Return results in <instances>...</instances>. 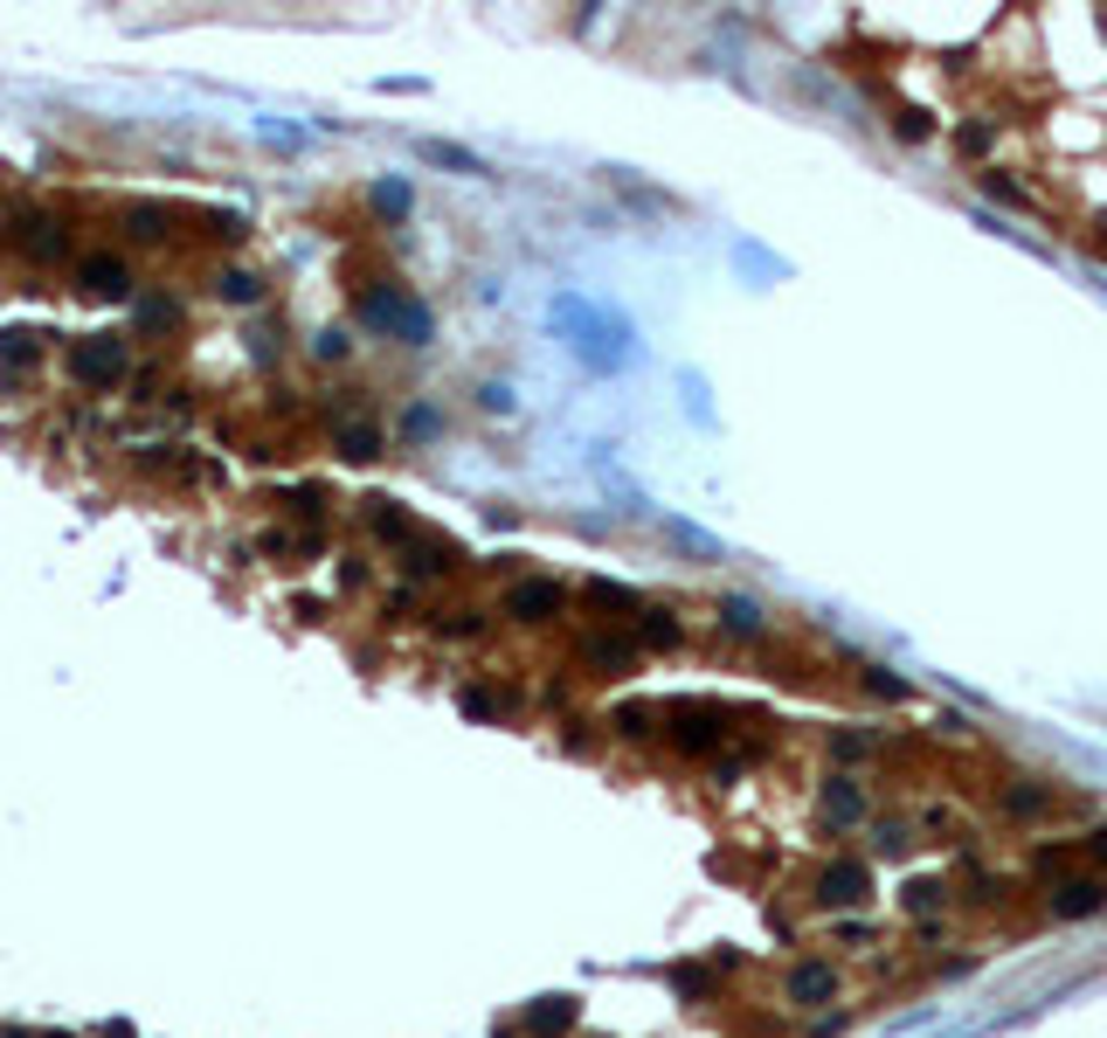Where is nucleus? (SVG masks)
Instances as JSON below:
<instances>
[{
    "mask_svg": "<svg viewBox=\"0 0 1107 1038\" xmlns=\"http://www.w3.org/2000/svg\"><path fill=\"white\" fill-rule=\"evenodd\" d=\"M866 900H872V859L838 852V859H823L817 873H810V908H823V914L866 908Z\"/></svg>",
    "mask_w": 1107,
    "mask_h": 1038,
    "instance_id": "nucleus-1",
    "label": "nucleus"
},
{
    "mask_svg": "<svg viewBox=\"0 0 1107 1038\" xmlns=\"http://www.w3.org/2000/svg\"><path fill=\"white\" fill-rule=\"evenodd\" d=\"M665 741L679 748L685 762H700V754H713L727 741V713L713 700H679V706H665Z\"/></svg>",
    "mask_w": 1107,
    "mask_h": 1038,
    "instance_id": "nucleus-2",
    "label": "nucleus"
},
{
    "mask_svg": "<svg viewBox=\"0 0 1107 1038\" xmlns=\"http://www.w3.org/2000/svg\"><path fill=\"white\" fill-rule=\"evenodd\" d=\"M361 318H367V326H388V333H402L408 347H429V333H437V318H429V305H423V298H408L402 285H388V291H367V298H361Z\"/></svg>",
    "mask_w": 1107,
    "mask_h": 1038,
    "instance_id": "nucleus-3",
    "label": "nucleus"
},
{
    "mask_svg": "<svg viewBox=\"0 0 1107 1038\" xmlns=\"http://www.w3.org/2000/svg\"><path fill=\"white\" fill-rule=\"evenodd\" d=\"M838 990H844V970L831 955H796L782 970V1004L790 1011H823V1004H838Z\"/></svg>",
    "mask_w": 1107,
    "mask_h": 1038,
    "instance_id": "nucleus-4",
    "label": "nucleus"
},
{
    "mask_svg": "<svg viewBox=\"0 0 1107 1038\" xmlns=\"http://www.w3.org/2000/svg\"><path fill=\"white\" fill-rule=\"evenodd\" d=\"M125 339L118 333H90V339H77L70 347V382H84V388H118L125 382Z\"/></svg>",
    "mask_w": 1107,
    "mask_h": 1038,
    "instance_id": "nucleus-5",
    "label": "nucleus"
},
{
    "mask_svg": "<svg viewBox=\"0 0 1107 1038\" xmlns=\"http://www.w3.org/2000/svg\"><path fill=\"white\" fill-rule=\"evenodd\" d=\"M817 810H823V824L831 830H858L872 817V789H866V776H852V768H831V776L817 783Z\"/></svg>",
    "mask_w": 1107,
    "mask_h": 1038,
    "instance_id": "nucleus-6",
    "label": "nucleus"
},
{
    "mask_svg": "<svg viewBox=\"0 0 1107 1038\" xmlns=\"http://www.w3.org/2000/svg\"><path fill=\"white\" fill-rule=\"evenodd\" d=\"M505 616L527 623V630H548V623L568 616V589L561 581H513L505 589Z\"/></svg>",
    "mask_w": 1107,
    "mask_h": 1038,
    "instance_id": "nucleus-7",
    "label": "nucleus"
},
{
    "mask_svg": "<svg viewBox=\"0 0 1107 1038\" xmlns=\"http://www.w3.org/2000/svg\"><path fill=\"white\" fill-rule=\"evenodd\" d=\"M1100 908H1107V879L1100 873H1066V879L1045 886V914L1053 921H1086Z\"/></svg>",
    "mask_w": 1107,
    "mask_h": 1038,
    "instance_id": "nucleus-8",
    "label": "nucleus"
},
{
    "mask_svg": "<svg viewBox=\"0 0 1107 1038\" xmlns=\"http://www.w3.org/2000/svg\"><path fill=\"white\" fill-rule=\"evenodd\" d=\"M8 242L22 250L28 263H55V257H70V229L63 222H49V215H22V222H8Z\"/></svg>",
    "mask_w": 1107,
    "mask_h": 1038,
    "instance_id": "nucleus-9",
    "label": "nucleus"
},
{
    "mask_svg": "<svg viewBox=\"0 0 1107 1038\" xmlns=\"http://www.w3.org/2000/svg\"><path fill=\"white\" fill-rule=\"evenodd\" d=\"M997 810H1004L1010 824H1039V817H1053V810H1059V789H1053V783L1018 776V783H1004V789H997Z\"/></svg>",
    "mask_w": 1107,
    "mask_h": 1038,
    "instance_id": "nucleus-10",
    "label": "nucleus"
},
{
    "mask_svg": "<svg viewBox=\"0 0 1107 1038\" xmlns=\"http://www.w3.org/2000/svg\"><path fill=\"white\" fill-rule=\"evenodd\" d=\"M575 1017H581L575 997H533V1004L519 1011V1031H527V1038H568Z\"/></svg>",
    "mask_w": 1107,
    "mask_h": 1038,
    "instance_id": "nucleus-11",
    "label": "nucleus"
},
{
    "mask_svg": "<svg viewBox=\"0 0 1107 1038\" xmlns=\"http://www.w3.org/2000/svg\"><path fill=\"white\" fill-rule=\"evenodd\" d=\"M402 568L416 575V581H437V575H457L464 568V547H450V540H408V554H402Z\"/></svg>",
    "mask_w": 1107,
    "mask_h": 1038,
    "instance_id": "nucleus-12",
    "label": "nucleus"
},
{
    "mask_svg": "<svg viewBox=\"0 0 1107 1038\" xmlns=\"http://www.w3.org/2000/svg\"><path fill=\"white\" fill-rule=\"evenodd\" d=\"M581 665H595L603 678H624L630 665H637V637H581Z\"/></svg>",
    "mask_w": 1107,
    "mask_h": 1038,
    "instance_id": "nucleus-13",
    "label": "nucleus"
},
{
    "mask_svg": "<svg viewBox=\"0 0 1107 1038\" xmlns=\"http://www.w3.org/2000/svg\"><path fill=\"white\" fill-rule=\"evenodd\" d=\"M942 908H948V879H934V873H914L907 886H900V914H914V921H942Z\"/></svg>",
    "mask_w": 1107,
    "mask_h": 1038,
    "instance_id": "nucleus-14",
    "label": "nucleus"
},
{
    "mask_svg": "<svg viewBox=\"0 0 1107 1038\" xmlns=\"http://www.w3.org/2000/svg\"><path fill=\"white\" fill-rule=\"evenodd\" d=\"M77 277H84V291H98V298L133 291V263H125V257H84Z\"/></svg>",
    "mask_w": 1107,
    "mask_h": 1038,
    "instance_id": "nucleus-15",
    "label": "nucleus"
},
{
    "mask_svg": "<svg viewBox=\"0 0 1107 1038\" xmlns=\"http://www.w3.org/2000/svg\"><path fill=\"white\" fill-rule=\"evenodd\" d=\"M1073 865H1080V845H1073V838H1053V845H1031V859H1024V873H1031V879H1045V886H1053V879H1066V873H1073Z\"/></svg>",
    "mask_w": 1107,
    "mask_h": 1038,
    "instance_id": "nucleus-16",
    "label": "nucleus"
},
{
    "mask_svg": "<svg viewBox=\"0 0 1107 1038\" xmlns=\"http://www.w3.org/2000/svg\"><path fill=\"white\" fill-rule=\"evenodd\" d=\"M581 602H589V610H609V623H637V610H644V596L624 589V581H589Z\"/></svg>",
    "mask_w": 1107,
    "mask_h": 1038,
    "instance_id": "nucleus-17",
    "label": "nucleus"
},
{
    "mask_svg": "<svg viewBox=\"0 0 1107 1038\" xmlns=\"http://www.w3.org/2000/svg\"><path fill=\"white\" fill-rule=\"evenodd\" d=\"M609 727L624 734V741H651V734L665 727V706H651V700H624V706L609 713Z\"/></svg>",
    "mask_w": 1107,
    "mask_h": 1038,
    "instance_id": "nucleus-18",
    "label": "nucleus"
},
{
    "mask_svg": "<svg viewBox=\"0 0 1107 1038\" xmlns=\"http://www.w3.org/2000/svg\"><path fill=\"white\" fill-rule=\"evenodd\" d=\"M679 637H685V623L671 616V610H651V602L637 610V645H644V651H671Z\"/></svg>",
    "mask_w": 1107,
    "mask_h": 1038,
    "instance_id": "nucleus-19",
    "label": "nucleus"
},
{
    "mask_svg": "<svg viewBox=\"0 0 1107 1038\" xmlns=\"http://www.w3.org/2000/svg\"><path fill=\"white\" fill-rule=\"evenodd\" d=\"M332 450L353 458V464H367V458H381V429H374V423H340V429H332Z\"/></svg>",
    "mask_w": 1107,
    "mask_h": 1038,
    "instance_id": "nucleus-20",
    "label": "nucleus"
},
{
    "mask_svg": "<svg viewBox=\"0 0 1107 1038\" xmlns=\"http://www.w3.org/2000/svg\"><path fill=\"white\" fill-rule=\"evenodd\" d=\"M367 520H374V534H381V540H395V547H402V540H416V520H408L395 499H367Z\"/></svg>",
    "mask_w": 1107,
    "mask_h": 1038,
    "instance_id": "nucleus-21",
    "label": "nucleus"
},
{
    "mask_svg": "<svg viewBox=\"0 0 1107 1038\" xmlns=\"http://www.w3.org/2000/svg\"><path fill=\"white\" fill-rule=\"evenodd\" d=\"M125 222H133V236H139V242H160L180 215H174V208H160V201H133V208H125Z\"/></svg>",
    "mask_w": 1107,
    "mask_h": 1038,
    "instance_id": "nucleus-22",
    "label": "nucleus"
},
{
    "mask_svg": "<svg viewBox=\"0 0 1107 1038\" xmlns=\"http://www.w3.org/2000/svg\"><path fill=\"white\" fill-rule=\"evenodd\" d=\"M720 616H727V630H734V637H762L768 630V610H762V602H747V596H727Z\"/></svg>",
    "mask_w": 1107,
    "mask_h": 1038,
    "instance_id": "nucleus-23",
    "label": "nucleus"
},
{
    "mask_svg": "<svg viewBox=\"0 0 1107 1038\" xmlns=\"http://www.w3.org/2000/svg\"><path fill=\"white\" fill-rule=\"evenodd\" d=\"M423 160H437V166H450V174H492L478 153H464V146H450V139H423Z\"/></svg>",
    "mask_w": 1107,
    "mask_h": 1038,
    "instance_id": "nucleus-24",
    "label": "nucleus"
},
{
    "mask_svg": "<svg viewBox=\"0 0 1107 1038\" xmlns=\"http://www.w3.org/2000/svg\"><path fill=\"white\" fill-rule=\"evenodd\" d=\"M921 830H934V845H955L963 838V810L955 803H921V817H914Z\"/></svg>",
    "mask_w": 1107,
    "mask_h": 1038,
    "instance_id": "nucleus-25",
    "label": "nucleus"
},
{
    "mask_svg": "<svg viewBox=\"0 0 1107 1038\" xmlns=\"http://www.w3.org/2000/svg\"><path fill=\"white\" fill-rule=\"evenodd\" d=\"M831 754H838V762H866V754H879V734H872V727H838V734H831Z\"/></svg>",
    "mask_w": 1107,
    "mask_h": 1038,
    "instance_id": "nucleus-26",
    "label": "nucleus"
},
{
    "mask_svg": "<svg viewBox=\"0 0 1107 1038\" xmlns=\"http://www.w3.org/2000/svg\"><path fill=\"white\" fill-rule=\"evenodd\" d=\"M858 692H872V700H907V678H893L886 665H858Z\"/></svg>",
    "mask_w": 1107,
    "mask_h": 1038,
    "instance_id": "nucleus-27",
    "label": "nucleus"
},
{
    "mask_svg": "<svg viewBox=\"0 0 1107 1038\" xmlns=\"http://www.w3.org/2000/svg\"><path fill=\"white\" fill-rule=\"evenodd\" d=\"M215 291L229 298V305H256V298H264V285H256V271H222V277H215Z\"/></svg>",
    "mask_w": 1107,
    "mask_h": 1038,
    "instance_id": "nucleus-28",
    "label": "nucleus"
},
{
    "mask_svg": "<svg viewBox=\"0 0 1107 1038\" xmlns=\"http://www.w3.org/2000/svg\"><path fill=\"white\" fill-rule=\"evenodd\" d=\"M0 361L28 367V361H35V333H22V326H0Z\"/></svg>",
    "mask_w": 1107,
    "mask_h": 1038,
    "instance_id": "nucleus-29",
    "label": "nucleus"
},
{
    "mask_svg": "<svg viewBox=\"0 0 1107 1038\" xmlns=\"http://www.w3.org/2000/svg\"><path fill=\"white\" fill-rule=\"evenodd\" d=\"M671 990L679 997H713V976L700 970V962H679V970H671Z\"/></svg>",
    "mask_w": 1107,
    "mask_h": 1038,
    "instance_id": "nucleus-30",
    "label": "nucleus"
},
{
    "mask_svg": "<svg viewBox=\"0 0 1107 1038\" xmlns=\"http://www.w3.org/2000/svg\"><path fill=\"white\" fill-rule=\"evenodd\" d=\"M893 132H900V139H928L934 118H928V111H914V104H900V111H893Z\"/></svg>",
    "mask_w": 1107,
    "mask_h": 1038,
    "instance_id": "nucleus-31",
    "label": "nucleus"
},
{
    "mask_svg": "<svg viewBox=\"0 0 1107 1038\" xmlns=\"http://www.w3.org/2000/svg\"><path fill=\"white\" fill-rule=\"evenodd\" d=\"M174 318H180V305H174V298H146V305H139V326H146V333L174 326Z\"/></svg>",
    "mask_w": 1107,
    "mask_h": 1038,
    "instance_id": "nucleus-32",
    "label": "nucleus"
},
{
    "mask_svg": "<svg viewBox=\"0 0 1107 1038\" xmlns=\"http://www.w3.org/2000/svg\"><path fill=\"white\" fill-rule=\"evenodd\" d=\"M374 208H381L388 222H395V215H408V187H402V180H381V187H374Z\"/></svg>",
    "mask_w": 1107,
    "mask_h": 1038,
    "instance_id": "nucleus-33",
    "label": "nucleus"
},
{
    "mask_svg": "<svg viewBox=\"0 0 1107 1038\" xmlns=\"http://www.w3.org/2000/svg\"><path fill=\"white\" fill-rule=\"evenodd\" d=\"M983 187H990L997 201H1024V208H1031V187H1018V180L1004 174V166H990V174H983Z\"/></svg>",
    "mask_w": 1107,
    "mask_h": 1038,
    "instance_id": "nucleus-34",
    "label": "nucleus"
},
{
    "mask_svg": "<svg viewBox=\"0 0 1107 1038\" xmlns=\"http://www.w3.org/2000/svg\"><path fill=\"white\" fill-rule=\"evenodd\" d=\"M437 630H443V637H478V630H485V616H478V610H450V616L437 623Z\"/></svg>",
    "mask_w": 1107,
    "mask_h": 1038,
    "instance_id": "nucleus-35",
    "label": "nucleus"
},
{
    "mask_svg": "<svg viewBox=\"0 0 1107 1038\" xmlns=\"http://www.w3.org/2000/svg\"><path fill=\"white\" fill-rule=\"evenodd\" d=\"M1073 845H1080L1086 865H1107V824H1094V830H1086V838H1073Z\"/></svg>",
    "mask_w": 1107,
    "mask_h": 1038,
    "instance_id": "nucleus-36",
    "label": "nucleus"
},
{
    "mask_svg": "<svg viewBox=\"0 0 1107 1038\" xmlns=\"http://www.w3.org/2000/svg\"><path fill=\"white\" fill-rule=\"evenodd\" d=\"M209 229H215V236H242L250 222H242V208H215V215H209Z\"/></svg>",
    "mask_w": 1107,
    "mask_h": 1038,
    "instance_id": "nucleus-37",
    "label": "nucleus"
},
{
    "mask_svg": "<svg viewBox=\"0 0 1107 1038\" xmlns=\"http://www.w3.org/2000/svg\"><path fill=\"white\" fill-rule=\"evenodd\" d=\"M831 935H838V941H852V949H858V941H866V949H872V921H838Z\"/></svg>",
    "mask_w": 1107,
    "mask_h": 1038,
    "instance_id": "nucleus-38",
    "label": "nucleus"
},
{
    "mask_svg": "<svg viewBox=\"0 0 1107 1038\" xmlns=\"http://www.w3.org/2000/svg\"><path fill=\"white\" fill-rule=\"evenodd\" d=\"M838 1031H844V1011H831V1017H823V1025H817L810 1038H838Z\"/></svg>",
    "mask_w": 1107,
    "mask_h": 1038,
    "instance_id": "nucleus-39",
    "label": "nucleus"
},
{
    "mask_svg": "<svg viewBox=\"0 0 1107 1038\" xmlns=\"http://www.w3.org/2000/svg\"><path fill=\"white\" fill-rule=\"evenodd\" d=\"M1100 229H1107V215H1100Z\"/></svg>",
    "mask_w": 1107,
    "mask_h": 1038,
    "instance_id": "nucleus-40",
    "label": "nucleus"
}]
</instances>
